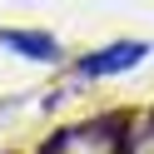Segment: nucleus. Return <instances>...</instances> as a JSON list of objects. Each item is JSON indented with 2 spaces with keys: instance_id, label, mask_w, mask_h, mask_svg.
Segmentation results:
<instances>
[{
  "instance_id": "nucleus-3",
  "label": "nucleus",
  "mask_w": 154,
  "mask_h": 154,
  "mask_svg": "<svg viewBox=\"0 0 154 154\" xmlns=\"http://www.w3.org/2000/svg\"><path fill=\"white\" fill-rule=\"evenodd\" d=\"M0 45L15 50V55H25V60H40V65L60 60V40H50L40 30H0Z\"/></svg>"
},
{
  "instance_id": "nucleus-4",
  "label": "nucleus",
  "mask_w": 154,
  "mask_h": 154,
  "mask_svg": "<svg viewBox=\"0 0 154 154\" xmlns=\"http://www.w3.org/2000/svg\"><path fill=\"white\" fill-rule=\"evenodd\" d=\"M124 154H154V109L144 114L139 124H129V134H124Z\"/></svg>"
},
{
  "instance_id": "nucleus-1",
  "label": "nucleus",
  "mask_w": 154,
  "mask_h": 154,
  "mask_svg": "<svg viewBox=\"0 0 154 154\" xmlns=\"http://www.w3.org/2000/svg\"><path fill=\"white\" fill-rule=\"evenodd\" d=\"M124 114H104L94 124H75V129H60L45 154H124Z\"/></svg>"
},
{
  "instance_id": "nucleus-2",
  "label": "nucleus",
  "mask_w": 154,
  "mask_h": 154,
  "mask_svg": "<svg viewBox=\"0 0 154 154\" xmlns=\"http://www.w3.org/2000/svg\"><path fill=\"white\" fill-rule=\"evenodd\" d=\"M144 55H149V45H144V40H119V45H109V50H100V55H85V60H80V75H85V80L124 75V70H134Z\"/></svg>"
}]
</instances>
